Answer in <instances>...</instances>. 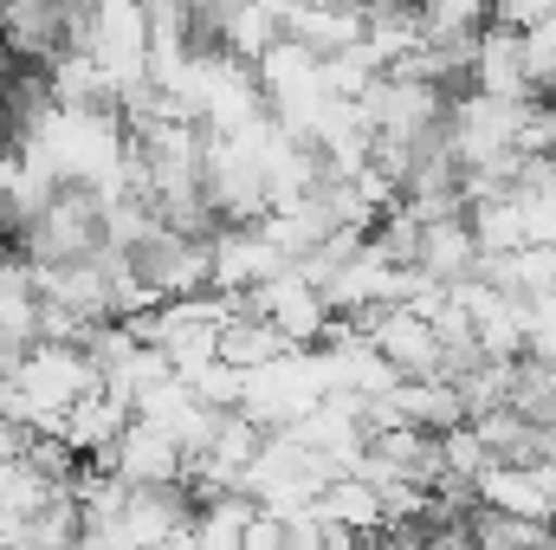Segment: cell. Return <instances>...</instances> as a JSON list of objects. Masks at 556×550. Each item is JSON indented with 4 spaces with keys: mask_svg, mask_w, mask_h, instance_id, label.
<instances>
[{
    "mask_svg": "<svg viewBox=\"0 0 556 550\" xmlns=\"http://www.w3.org/2000/svg\"><path fill=\"white\" fill-rule=\"evenodd\" d=\"M556 20V0H492V26H511V33H538Z\"/></svg>",
    "mask_w": 556,
    "mask_h": 550,
    "instance_id": "cell-1",
    "label": "cell"
}]
</instances>
